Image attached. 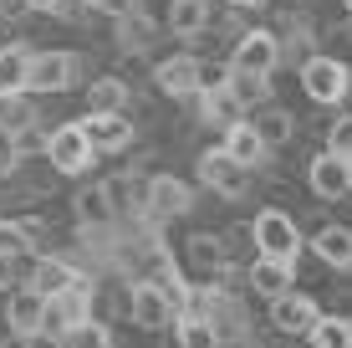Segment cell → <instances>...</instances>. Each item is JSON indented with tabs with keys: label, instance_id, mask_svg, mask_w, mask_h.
Masks as SVG:
<instances>
[{
	"label": "cell",
	"instance_id": "obj_42",
	"mask_svg": "<svg viewBox=\"0 0 352 348\" xmlns=\"http://www.w3.org/2000/svg\"><path fill=\"white\" fill-rule=\"evenodd\" d=\"M281 6H307V0H281Z\"/></svg>",
	"mask_w": 352,
	"mask_h": 348
},
{
	"label": "cell",
	"instance_id": "obj_32",
	"mask_svg": "<svg viewBox=\"0 0 352 348\" xmlns=\"http://www.w3.org/2000/svg\"><path fill=\"white\" fill-rule=\"evenodd\" d=\"M174 338L184 343V348H214V343H220L204 318H174Z\"/></svg>",
	"mask_w": 352,
	"mask_h": 348
},
{
	"label": "cell",
	"instance_id": "obj_20",
	"mask_svg": "<svg viewBox=\"0 0 352 348\" xmlns=\"http://www.w3.org/2000/svg\"><path fill=\"white\" fill-rule=\"evenodd\" d=\"M225 261H230V251H225V236H220V231H194L189 241H184V267L199 272L204 282H210Z\"/></svg>",
	"mask_w": 352,
	"mask_h": 348
},
{
	"label": "cell",
	"instance_id": "obj_35",
	"mask_svg": "<svg viewBox=\"0 0 352 348\" xmlns=\"http://www.w3.org/2000/svg\"><path fill=\"white\" fill-rule=\"evenodd\" d=\"M327 149L342 154V159L352 154V113H337L332 123H327Z\"/></svg>",
	"mask_w": 352,
	"mask_h": 348
},
{
	"label": "cell",
	"instance_id": "obj_19",
	"mask_svg": "<svg viewBox=\"0 0 352 348\" xmlns=\"http://www.w3.org/2000/svg\"><path fill=\"white\" fill-rule=\"evenodd\" d=\"M220 143L230 149V159H240L245 170H261V164L271 159V149H265V139L256 134V123H250V118H235L230 128H220Z\"/></svg>",
	"mask_w": 352,
	"mask_h": 348
},
{
	"label": "cell",
	"instance_id": "obj_22",
	"mask_svg": "<svg viewBox=\"0 0 352 348\" xmlns=\"http://www.w3.org/2000/svg\"><path fill=\"white\" fill-rule=\"evenodd\" d=\"M210 0H168V16H164V26L179 36V41H194L199 31H210Z\"/></svg>",
	"mask_w": 352,
	"mask_h": 348
},
{
	"label": "cell",
	"instance_id": "obj_31",
	"mask_svg": "<svg viewBox=\"0 0 352 348\" xmlns=\"http://www.w3.org/2000/svg\"><path fill=\"white\" fill-rule=\"evenodd\" d=\"M46 134H52V128H41V118L26 123V128H16V134H10V154H16V159H41L46 154Z\"/></svg>",
	"mask_w": 352,
	"mask_h": 348
},
{
	"label": "cell",
	"instance_id": "obj_33",
	"mask_svg": "<svg viewBox=\"0 0 352 348\" xmlns=\"http://www.w3.org/2000/svg\"><path fill=\"white\" fill-rule=\"evenodd\" d=\"M0 251H6V256H31V236L21 231L16 225V215H0Z\"/></svg>",
	"mask_w": 352,
	"mask_h": 348
},
{
	"label": "cell",
	"instance_id": "obj_10",
	"mask_svg": "<svg viewBox=\"0 0 352 348\" xmlns=\"http://www.w3.org/2000/svg\"><path fill=\"white\" fill-rule=\"evenodd\" d=\"M41 318H46V292H36L31 282H16L6 292V328L16 343H36L41 338Z\"/></svg>",
	"mask_w": 352,
	"mask_h": 348
},
{
	"label": "cell",
	"instance_id": "obj_7",
	"mask_svg": "<svg viewBox=\"0 0 352 348\" xmlns=\"http://www.w3.org/2000/svg\"><path fill=\"white\" fill-rule=\"evenodd\" d=\"M281 67V36L271 26H245L230 46V72H261V77H276Z\"/></svg>",
	"mask_w": 352,
	"mask_h": 348
},
{
	"label": "cell",
	"instance_id": "obj_18",
	"mask_svg": "<svg viewBox=\"0 0 352 348\" xmlns=\"http://www.w3.org/2000/svg\"><path fill=\"white\" fill-rule=\"evenodd\" d=\"M148 179L153 174H143V170H123L118 179H102L113 205H118V221H138V215L148 210Z\"/></svg>",
	"mask_w": 352,
	"mask_h": 348
},
{
	"label": "cell",
	"instance_id": "obj_37",
	"mask_svg": "<svg viewBox=\"0 0 352 348\" xmlns=\"http://www.w3.org/2000/svg\"><path fill=\"white\" fill-rule=\"evenodd\" d=\"M16 282H21V256H6V251H0V292H10Z\"/></svg>",
	"mask_w": 352,
	"mask_h": 348
},
{
	"label": "cell",
	"instance_id": "obj_41",
	"mask_svg": "<svg viewBox=\"0 0 352 348\" xmlns=\"http://www.w3.org/2000/svg\"><path fill=\"white\" fill-rule=\"evenodd\" d=\"M56 6L62 0H31V10H41V16H56Z\"/></svg>",
	"mask_w": 352,
	"mask_h": 348
},
{
	"label": "cell",
	"instance_id": "obj_45",
	"mask_svg": "<svg viewBox=\"0 0 352 348\" xmlns=\"http://www.w3.org/2000/svg\"><path fill=\"white\" fill-rule=\"evenodd\" d=\"M342 6H347V10H352V0H342Z\"/></svg>",
	"mask_w": 352,
	"mask_h": 348
},
{
	"label": "cell",
	"instance_id": "obj_40",
	"mask_svg": "<svg viewBox=\"0 0 352 348\" xmlns=\"http://www.w3.org/2000/svg\"><path fill=\"white\" fill-rule=\"evenodd\" d=\"M225 6H235V10H245V16H256V10H265L271 0H225Z\"/></svg>",
	"mask_w": 352,
	"mask_h": 348
},
{
	"label": "cell",
	"instance_id": "obj_21",
	"mask_svg": "<svg viewBox=\"0 0 352 348\" xmlns=\"http://www.w3.org/2000/svg\"><path fill=\"white\" fill-rule=\"evenodd\" d=\"M245 118L256 123V134L265 139V149H271V154H276V149H286V143L296 139V118H291L276 98H271V103H261V108H250Z\"/></svg>",
	"mask_w": 352,
	"mask_h": 348
},
{
	"label": "cell",
	"instance_id": "obj_38",
	"mask_svg": "<svg viewBox=\"0 0 352 348\" xmlns=\"http://www.w3.org/2000/svg\"><path fill=\"white\" fill-rule=\"evenodd\" d=\"M128 10H138V0H97V16H128Z\"/></svg>",
	"mask_w": 352,
	"mask_h": 348
},
{
	"label": "cell",
	"instance_id": "obj_16",
	"mask_svg": "<svg viewBox=\"0 0 352 348\" xmlns=\"http://www.w3.org/2000/svg\"><path fill=\"white\" fill-rule=\"evenodd\" d=\"M245 287H250L256 297H265V303H271V297H281L286 287H296V261L261 256V251H256V261L245 267Z\"/></svg>",
	"mask_w": 352,
	"mask_h": 348
},
{
	"label": "cell",
	"instance_id": "obj_13",
	"mask_svg": "<svg viewBox=\"0 0 352 348\" xmlns=\"http://www.w3.org/2000/svg\"><path fill=\"white\" fill-rule=\"evenodd\" d=\"M77 123H82V134L92 139L97 159H102V154H123V149H133V139H138V123H133L128 113H82Z\"/></svg>",
	"mask_w": 352,
	"mask_h": 348
},
{
	"label": "cell",
	"instance_id": "obj_39",
	"mask_svg": "<svg viewBox=\"0 0 352 348\" xmlns=\"http://www.w3.org/2000/svg\"><path fill=\"white\" fill-rule=\"evenodd\" d=\"M10 170H16V154H10V139L0 134V179H10Z\"/></svg>",
	"mask_w": 352,
	"mask_h": 348
},
{
	"label": "cell",
	"instance_id": "obj_6",
	"mask_svg": "<svg viewBox=\"0 0 352 348\" xmlns=\"http://www.w3.org/2000/svg\"><path fill=\"white\" fill-rule=\"evenodd\" d=\"M250 246L261 251V256H281V261H296L301 256V225L291 221L286 210H276V205H265L256 221H250Z\"/></svg>",
	"mask_w": 352,
	"mask_h": 348
},
{
	"label": "cell",
	"instance_id": "obj_17",
	"mask_svg": "<svg viewBox=\"0 0 352 348\" xmlns=\"http://www.w3.org/2000/svg\"><path fill=\"white\" fill-rule=\"evenodd\" d=\"M82 98H87V113H128L133 108V82L123 72H102V77L82 82Z\"/></svg>",
	"mask_w": 352,
	"mask_h": 348
},
{
	"label": "cell",
	"instance_id": "obj_1",
	"mask_svg": "<svg viewBox=\"0 0 352 348\" xmlns=\"http://www.w3.org/2000/svg\"><path fill=\"white\" fill-rule=\"evenodd\" d=\"M296 77H301V92L317 108H342L352 98V62H342L332 52H311L296 67Z\"/></svg>",
	"mask_w": 352,
	"mask_h": 348
},
{
	"label": "cell",
	"instance_id": "obj_23",
	"mask_svg": "<svg viewBox=\"0 0 352 348\" xmlns=\"http://www.w3.org/2000/svg\"><path fill=\"white\" fill-rule=\"evenodd\" d=\"M153 88L164 98H189L194 92V52H179V57H164L153 67Z\"/></svg>",
	"mask_w": 352,
	"mask_h": 348
},
{
	"label": "cell",
	"instance_id": "obj_34",
	"mask_svg": "<svg viewBox=\"0 0 352 348\" xmlns=\"http://www.w3.org/2000/svg\"><path fill=\"white\" fill-rule=\"evenodd\" d=\"M72 343H92V348H113L118 343V333L107 328V323H97V318H87L82 328H72V338H67V348Z\"/></svg>",
	"mask_w": 352,
	"mask_h": 348
},
{
	"label": "cell",
	"instance_id": "obj_14",
	"mask_svg": "<svg viewBox=\"0 0 352 348\" xmlns=\"http://www.w3.org/2000/svg\"><path fill=\"white\" fill-rule=\"evenodd\" d=\"M317 313H322V307L311 303L307 292L286 287L281 297H271V313H265V318H271V328L281 333V338H307V328L317 323Z\"/></svg>",
	"mask_w": 352,
	"mask_h": 348
},
{
	"label": "cell",
	"instance_id": "obj_2",
	"mask_svg": "<svg viewBox=\"0 0 352 348\" xmlns=\"http://www.w3.org/2000/svg\"><path fill=\"white\" fill-rule=\"evenodd\" d=\"M92 303H97V277H82V282L62 287V292H52L46 297V318H41V338L67 343L72 328H82L92 318Z\"/></svg>",
	"mask_w": 352,
	"mask_h": 348
},
{
	"label": "cell",
	"instance_id": "obj_8",
	"mask_svg": "<svg viewBox=\"0 0 352 348\" xmlns=\"http://www.w3.org/2000/svg\"><path fill=\"white\" fill-rule=\"evenodd\" d=\"M189 205H194V190H189L179 174H153V179H148V210H143L133 225L164 231V225H168V221H179V215H184Z\"/></svg>",
	"mask_w": 352,
	"mask_h": 348
},
{
	"label": "cell",
	"instance_id": "obj_30",
	"mask_svg": "<svg viewBox=\"0 0 352 348\" xmlns=\"http://www.w3.org/2000/svg\"><path fill=\"white\" fill-rule=\"evenodd\" d=\"M230 82V57H199L194 52V92H214Z\"/></svg>",
	"mask_w": 352,
	"mask_h": 348
},
{
	"label": "cell",
	"instance_id": "obj_15",
	"mask_svg": "<svg viewBox=\"0 0 352 348\" xmlns=\"http://www.w3.org/2000/svg\"><path fill=\"white\" fill-rule=\"evenodd\" d=\"M82 277H92V272H82L72 256H56V251H31V267H26V282L36 287V292H62V287H72V282H82Z\"/></svg>",
	"mask_w": 352,
	"mask_h": 348
},
{
	"label": "cell",
	"instance_id": "obj_43",
	"mask_svg": "<svg viewBox=\"0 0 352 348\" xmlns=\"http://www.w3.org/2000/svg\"><path fill=\"white\" fill-rule=\"evenodd\" d=\"M82 6H92V10H97V0H82Z\"/></svg>",
	"mask_w": 352,
	"mask_h": 348
},
{
	"label": "cell",
	"instance_id": "obj_12",
	"mask_svg": "<svg viewBox=\"0 0 352 348\" xmlns=\"http://www.w3.org/2000/svg\"><path fill=\"white\" fill-rule=\"evenodd\" d=\"M307 185H311V195H317L322 205H337V200H347V195H352L347 159H342V154H332V149H317V154L307 159Z\"/></svg>",
	"mask_w": 352,
	"mask_h": 348
},
{
	"label": "cell",
	"instance_id": "obj_11",
	"mask_svg": "<svg viewBox=\"0 0 352 348\" xmlns=\"http://www.w3.org/2000/svg\"><path fill=\"white\" fill-rule=\"evenodd\" d=\"M72 221H77L82 236L118 231V205H113V195H107L102 179H92V185H82L77 195H72Z\"/></svg>",
	"mask_w": 352,
	"mask_h": 348
},
{
	"label": "cell",
	"instance_id": "obj_9",
	"mask_svg": "<svg viewBox=\"0 0 352 348\" xmlns=\"http://www.w3.org/2000/svg\"><path fill=\"white\" fill-rule=\"evenodd\" d=\"M250 174H256V170H245L240 159H230L225 143H214V149H204V154H199V179H204V185H210L220 200H245Z\"/></svg>",
	"mask_w": 352,
	"mask_h": 348
},
{
	"label": "cell",
	"instance_id": "obj_36",
	"mask_svg": "<svg viewBox=\"0 0 352 348\" xmlns=\"http://www.w3.org/2000/svg\"><path fill=\"white\" fill-rule=\"evenodd\" d=\"M26 16H36L31 0H0V21H10V26H21Z\"/></svg>",
	"mask_w": 352,
	"mask_h": 348
},
{
	"label": "cell",
	"instance_id": "obj_27",
	"mask_svg": "<svg viewBox=\"0 0 352 348\" xmlns=\"http://www.w3.org/2000/svg\"><path fill=\"white\" fill-rule=\"evenodd\" d=\"M307 343H317V348H352V318L317 313V323L307 328Z\"/></svg>",
	"mask_w": 352,
	"mask_h": 348
},
{
	"label": "cell",
	"instance_id": "obj_24",
	"mask_svg": "<svg viewBox=\"0 0 352 348\" xmlns=\"http://www.w3.org/2000/svg\"><path fill=\"white\" fill-rule=\"evenodd\" d=\"M311 251H317L322 267L352 272V231H347V225H322V231L311 236Z\"/></svg>",
	"mask_w": 352,
	"mask_h": 348
},
{
	"label": "cell",
	"instance_id": "obj_25",
	"mask_svg": "<svg viewBox=\"0 0 352 348\" xmlns=\"http://www.w3.org/2000/svg\"><path fill=\"white\" fill-rule=\"evenodd\" d=\"M26 77H31V46L6 41V46H0V98L26 92Z\"/></svg>",
	"mask_w": 352,
	"mask_h": 348
},
{
	"label": "cell",
	"instance_id": "obj_29",
	"mask_svg": "<svg viewBox=\"0 0 352 348\" xmlns=\"http://www.w3.org/2000/svg\"><path fill=\"white\" fill-rule=\"evenodd\" d=\"M225 88L235 92V103L245 108V113L276 98V92H271V77H261V72H230V82H225Z\"/></svg>",
	"mask_w": 352,
	"mask_h": 348
},
{
	"label": "cell",
	"instance_id": "obj_44",
	"mask_svg": "<svg viewBox=\"0 0 352 348\" xmlns=\"http://www.w3.org/2000/svg\"><path fill=\"white\" fill-rule=\"evenodd\" d=\"M347 174H352V154H347Z\"/></svg>",
	"mask_w": 352,
	"mask_h": 348
},
{
	"label": "cell",
	"instance_id": "obj_5",
	"mask_svg": "<svg viewBox=\"0 0 352 348\" xmlns=\"http://www.w3.org/2000/svg\"><path fill=\"white\" fill-rule=\"evenodd\" d=\"M46 164H52L62 179H77V174L92 170L97 149H92V139L82 134V123H56L52 134H46Z\"/></svg>",
	"mask_w": 352,
	"mask_h": 348
},
{
	"label": "cell",
	"instance_id": "obj_26",
	"mask_svg": "<svg viewBox=\"0 0 352 348\" xmlns=\"http://www.w3.org/2000/svg\"><path fill=\"white\" fill-rule=\"evenodd\" d=\"M113 31H118V52H143V46L153 41V31H159V26H153V16L138 6V10H128V16H118Z\"/></svg>",
	"mask_w": 352,
	"mask_h": 348
},
{
	"label": "cell",
	"instance_id": "obj_4",
	"mask_svg": "<svg viewBox=\"0 0 352 348\" xmlns=\"http://www.w3.org/2000/svg\"><path fill=\"white\" fill-rule=\"evenodd\" d=\"M82 72H87V62H82L77 52H31L26 92H36V98H56V92H72V88L82 82Z\"/></svg>",
	"mask_w": 352,
	"mask_h": 348
},
{
	"label": "cell",
	"instance_id": "obj_3",
	"mask_svg": "<svg viewBox=\"0 0 352 348\" xmlns=\"http://www.w3.org/2000/svg\"><path fill=\"white\" fill-rule=\"evenodd\" d=\"M128 318H133V328H143V333H164V328H174L179 303L164 292V282L133 277L128 282Z\"/></svg>",
	"mask_w": 352,
	"mask_h": 348
},
{
	"label": "cell",
	"instance_id": "obj_28",
	"mask_svg": "<svg viewBox=\"0 0 352 348\" xmlns=\"http://www.w3.org/2000/svg\"><path fill=\"white\" fill-rule=\"evenodd\" d=\"M41 118V108H36V92H10V98H0V134H16V128H26Z\"/></svg>",
	"mask_w": 352,
	"mask_h": 348
}]
</instances>
